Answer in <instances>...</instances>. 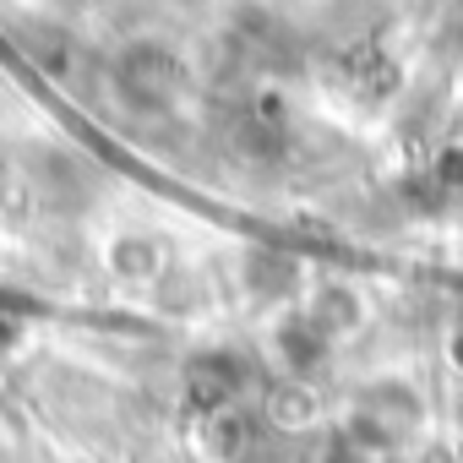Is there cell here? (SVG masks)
Masks as SVG:
<instances>
[{
    "label": "cell",
    "mask_w": 463,
    "mask_h": 463,
    "mask_svg": "<svg viewBox=\"0 0 463 463\" xmlns=\"http://www.w3.org/2000/svg\"><path fill=\"white\" fill-rule=\"evenodd\" d=\"M311 414H317V409H311V398H306L300 387H289V392L273 398V425H279V430H300Z\"/></svg>",
    "instance_id": "6da1fadb"
}]
</instances>
